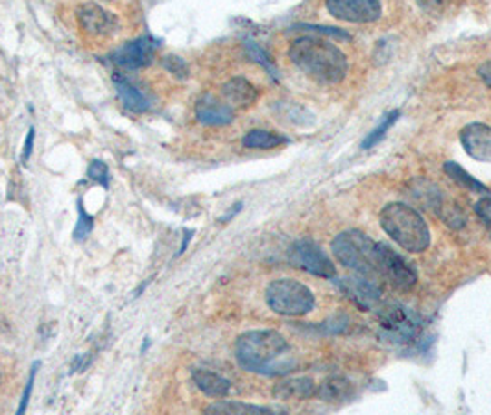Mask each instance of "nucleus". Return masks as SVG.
<instances>
[{
    "label": "nucleus",
    "instance_id": "1",
    "mask_svg": "<svg viewBox=\"0 0 491 415\" xmlns=\"http://www.w3.org/2000/svg\"><path fill=\"white\" fill-rule=\"evenodd\" d=\"M235 356L242 370L264 377H281L296 368L292 349L278 331H250L235 343Z\"/></svg>",
    "mask_w": 491,
    "mask_h": 415
},
{
    "label": "nucleus",
    "instance_id": "2",
    "mask_svg": "<svg viewBox=\"0 0 491 415\" xmlns=\"http://www.w3.org/2000/svg\"><path fill=\"white\" fill-rule=\"evenodd\" d=\"M289 56L292 63L309 78L335 85L348 74V58L333 43L318 37H300L290 44Z\"/></svg>",
    "mask_w": 491,
    "mask_h": 415
},
{
    "label": "nucleus",
    "instance_id": "3",
    "mask_svg": "<svg viewBox=\"0 0 491 415\" xmlns=\"http://www.w3.org/2000/svg\"><path fill=\"white\" fill-rule=\"evenodd\" d=\"M380 226L405 251L421 253L430 246V229L414 207L405 203H388L380 211Z\"/></svg>",
    "mask_w": 491,
    "mask_h": 415
},
{
    "label": "nucleus",
    "instance_id": "4",
    "mask_svg": "<svg viewBox=\"0 0 491 415\" xmlns=\"http://www.w3.org/2000/svg\"><path fill=\"white\" fill-rule=\"evenodd\" d=\"M331 249L339 263L346 268L360 274V275H378L377 268V256H375V242L364 235L362 231L351 229L340 233L333 244Z\"/></svg>",
    "mask_w": 491,
    "mask_h": 415
},
{
    "label": "nucleus",
    "instance_id": "5",
    "mask_svg": "<svg viewBox=\"0 0 491 415\" xmlns=\"http://www.w3.org/2000/svg\"><path fill=\"white\" fill-rule=\"evenodd\" d=\"M266 303L276 314L298 318L309 314L314 308V294L300 281L278 279L268 285Z\"/></svg>",
    "mask_w": 491,
    "mask_h": 415
},
{
    "label": "nucleus",
    "instance_id": "6",
    "mask_svg": "<svg viewBox=\"0 0 491 415\" xmlns=\"http://www.w3.org/2000/svg\"><path fill=\"white\" fill-rule=\"evenodd\" d=\"M380 336L396 345L414 343L421 336V322L401 304H387L378 313Z\"/></svg>",
    "mask_w": 491,
    "mask_h": 415
},
{
    "label": "nucleus",
    "instance_id": "7",
    "mask_svg": "<svg viewBox=\"0 0 491 415\" xmlns=\"http://www.w3.org/2000/svg\"><path fill=\"white\" fill-rule=\"evenodd\" d=\"M289 261L294 268L303 270L310 275L321 277V279H335L337 268L331 263V258L325 255V251L312 240L303 238L292 244L289 251Z\"/></svg>",
    "mask_w": 491,
    "mask_h": 415
},
{
    "label": "nucleus",
    "instance_id": "8",
    "mask_svg": "<svg viewBox=\"0 0 491 415\" xmlns=\"http://www.w3.org/2000/svg\"><path fill=\"white\" fill-rule=\"evenodd\" d=\"M378 275L385 277L398 290H410L417 283L416 270L388 244H375Z\"/></svg>",
    "mask_w": 491,
    "mask_h": 415
},
{
    "label": "nucleus",
    "instance_id": "9",
    "mask_svg": "<svg viewBox=\"0 0 491 415\" xmlns=\"http://www.w3.org/2000/svg\"><path fill=\"white\" fill-rule=\"evenodd\" d=\"M325 6L335 19L355 24L375 23L383 15L380 0H325Z\"/></svg>",
    "mask_w": 491,
    "mask_h": 415
},
{
    "label": "nucleus",
    "instance_id": "10",
    "mask_svg": "<svg viewBox=\"0 0 491 415\" xmlns=\"http://www.w3.org/2000/svg\"><path fill=\"white\" fill-rule=\"evenodd\" d=\"M76 17H78L82 30L87 32L89 35H96V37L113 35L121 28L117 15L107 12L105 8H102L96 3L82 5L76 12Z\"/></svg>",
    "mask_w": 491,
    "mask_h": 415
},
{
    "label": "nucleus",
    "instance_id": "11",
    "mask_svg": "<svg viewBox=\"0 0 491 415\" xmlns=\"http://www.w3.org/2000/svg\"><path fill=\"white\" fill-rule=\"evenodd\" d=\"M157 43L150 37H137L130 43H124L115 50L113 63L126 71H137L150 65L155 58Z\"/></svg>",
    "mask_w": 491,
    "mask_h": 415
},
{
    "label": "nucleus",
    "instance_id": "12",
    "mask_svg": "<svg viewBox=\"0 0 491 415\" xmlns=\"http://www.w3.org/2000/svg\"><path fill=\"white\" fill-rule=\"evenodd\" d=\"M339 286L346 294L348 299H351L358 308L371 310L375 308L380 299H383V288H380L375 281L368 279V275H349L339 281Z\"/></svg>",
    "mask_w": 491,
    "mask_h": 415
},
{
    "label": "nucleus",
    "instance_id": "13",
    "mask_svg": "<svg viewBox=\"0 0 491 415\" xmlns=\"http://www.w3.org/2000/svg\"><path fill=\"white\" fill-rule=\"evenodd\" d=\"M460 142L471 159L491 163V128L480 122L467 124L460 131Z\"/></svg>",
    "mask_w": 491,
    "mask_h": 415
},
{
    "label": "nucleus",
    "instance_id": "14",
    "mask_svg": "<svg viewBox=\"0 0 491 415\" xmlns=\"http://www.w3.org/2000/svg\"><path fill=\"white\" fill-rule=\"evenodd\" d=\"M196 119L203 126H228L235 119V111L230 103H224L212 94H205L196 101Z\"/></svg>",
    "mask_w": 491,
    "mask_h": 415
},
{
    "label": "nucleus",
    "instance_id": "15",
    "mask_svg": "<svg viewBox=\"0 0 491 415\" xmlns=\"http://www.w3.org/2000/svg\"><path fill=\"white\" fill-rule=\"evenodd\" d=\"M113 82H115L117 96H119V100L123 101V106L128 111H132V113H146L152 108L153 98L148 92H144L141 87L132 83L128 78H124L123 74H117L113 78Z\"/></svg>",
    "mask_w": 491,
    "mask_h": 415
},
{
    "label": "nucleus",
    "instance_id": "16",
    "mask_svg": "<svg viewBox=\"0 0 491 415\" xmlns=\"http://www.w3.org/2000/svg\"><path fill=\"white\" fill-rule=\"evenodd\" d=\"M222 94L231 108H250L257 101L259 92L253 83H250L246 78H231L224 87Z\"/></svg>",
    "mask_w": 491,
    "mask_h": 415
},
{
    "label": "nucleus",
    "instance_id": "17",
    "mask_svg": "<svg viewBox=\"0 0 491 415\" xmlns=\"http://www.w3.org/2000/svg\"><path fill=\"white\" fill-rule=\"evenodd\" d=\"M192 381L198 386V390L201 393H205L207 397L222 399V397L230 395V391H231V382L228 379H224L222 375H218L214 372H209V370H194Z\"/></svg>",
    "mask_w": 491,
    "mask_h": 415
},
{
    "label": "nucleus",
    "instance_id": "18",
    "mask_svg": "<svg viewBox=\"0 0 491 415\" xmlns=\"http://www.w3.org/2000/svg\"><path fill=\"white\" fill-rule=\"evenodd\" d=\"M316 384L309 377L300 379H287L274 388V397L283 401H305L316 393Z\"/></svg>",
    "mask_w": 491,
    "mask_h": 415
},
{
    "label": "nucleus",
    "instance_id": "19",
    "mask_svg": "<svg viewBox=\"0 0 491 415\" xmlns=\"http://www.w3.org/2000/svg\"><path fill=\"white\" fill-rule=\"evenodd\" d=\"M276 410L257 406V404H246L239 401H218L205 408V413L211 415H262V413H274Z\"/></svg>",
    "mask_w": 491,
    "mask_h": 415
},
{
    "label": "nucleus",
    "instance_id": "20",
    "mask_svg": "<svg viewBox=\"0 0 491 415\" xmlns=\"http://www.w3.org/2000/svg\"><path fill=\"white\" fill-rule=\"evenodd\" d=\"M316 393H318L319 399L325 401V402H337V404H340V402H344V401H348V399L353 397L355 388H353V384H351L348 379H344V377H331V379H327V381L319 386V390H318Z\"/></svg>",
    "mask_w": 491,
    "mask_h": 415
},
{
    "label": "nucleus",
    "instance_id": "21",
    "mask_svg": "<svg viewBox=\"0 0 491 415\" xmlns=\"http://www.w3.org/2000/svg\"><path fill=\"white\" fill-rule=\"evenodd\" d=\"M444 172L458 185L462 187L464 190H469V192H476V194H487V187L482 185L480 181H476V178H473L466 169H462L458 163L455 161H447L444 165Z\"/></svg>",
    "mask_w": 491,
    "mask_h": 415
},
{
    "label": "nucleus",
    "instance_id": "22",
    "mask_svg": "<svg viewBox=\"0 0 491 415\" xmlns=\"http://www.w3.org/2000/svg\"><path fill=\"white\" fill-rule=\"evenodd\" d=\"M285 142H287V137L274 131H266V130H251L242 139V144L251 150H271Z\"/></svg>",
    "mask_w": 491,
    "mask_h": 415
},
{
    "label": "nucleus",
    "instance_id": "23",
    "mask_svg": "<svg viewBox=\"0 0 491 415\" xmlns=\"http://www.w3.org/2000/svg\"><path fill=\"white\" fill-rule=\"evenodd\" d=\"M244 48H246V54H248V58H250L251 62H255V63H259L260 67H264V69L270 72L271 78H276V80H278V69H276L274 62H271V58L266 54V52H264L255 41L246 39V41H244Z\"/></svg>",
    "mask_w": 491,
    "mask_h": 415
},
{
    "label": "nucleus",
    "instance_id": "24",
    "mask_svg": "<svg viewBox=\"0 0 491 415\" xmlns=\"http://www.w3.org/2000/svg\"><path fill=\"white\" fill-rule=\"evenodd\" d=\"M401 117V113L396 110V111H392V113H388L387 117H385V121L383 122H380L368 137H366V140L362 142V148L364 150H369V148H373L375 144H378L380 140H383L385 139V135L388 133V130L398 122V119Z\"/></svg>",
    "mask_w": 491,
    "mask_h": 415
},
{
    "label": "nucleus",
    "instance_id": "25",
    "mask_svg": "<svg viewBox=\"0 0 491 415\" xmlns=\"http://www.w3.org/2000/svg\"><path fill=\"white\" fill-rule=\"evenodd\" d=\"M93 226H94V218L83 209V203H82V199H78V224H76V227H74V233H73V236L76 238V240H85L87 236H89V233L93 231Z\"/></svg>",
    "mask_w": 491,
    "mask_h": 415
},
{
    "label": "nucleus",
    "instance_id": "26",
    "mask_svg": "<svg viewBox=\"0 0 491 415\" xmlns=\"http://www.w3.org/2000/svg\"><path fill=\"white\" fill-rule=\"evenodd\" d=\"M87 176H89V179H93V181L103 185L105 188L109 187V179H112V174H109L107 165L102 163V161H93V163L89 165Z\"/></svg>",
    "mask_w": 491,
    "mask_h": 415
},
{
    "label": "nucleus",
    "instance_id": "27",
    "mask_svg": "<svg viewBox=\"0 0 491 415\" xmlns=\"http://www.w3.org/2000/svg\"><path fill=\"white\" fill-rule=\"evenodd\" d=\"M162 67H165L171 74H174L178 78H187L189 76V67L182 58H176V56L162 58Z\"/></svg>",
    "mask_w": 491,
    "mask_h": 415
},
{
    "label": "nucleus",
    "instance_id": "28",
    "mask_svg": "<svg viewBox=\"0 0 491 415\" xmlns=\"http://www.w3.org/2000/svg\"><path fill=\"white\" fill-rule=\"evenodd\" d=\"M475 213L484 222V226L487 227L489 238H491V198L489 196H484L482 199H478L475 203Z\"/></svg>",
    "mask_w": 491,
    "mask_h": 415
},
{
    "label": "nucleus",
    "instance_id": "29",
    "mask_svg": "<svg viewBox=\"0 0 491 415\" xmlns=\"http://www.w3.org/2000/svg\"><path fill=\"white\" fill-rule=\"evenodd\" d=\"M39 366H41L39 362H34V366H32V370H30L28 382H26V388H25L23 397H21V404H19V408H17V413H25V411H26V406H28V401H30V395H32V390H34V382H35Z\"/></svg>",
    "mask_w": 491,
    "mask_h": 415
},
{
    "label": "nucleus",
    "instance_id": "30",
    "mask_svg": "<svg viewBox=\"0 0 491 415\" xmlns=\"http://www.w3.org/2000/svg\"><path fill=\"white\" fill-rule=\"evenodd\" d=\"M294 30H310V32H314V34H321V35H333V37L346 39V41H349V39H351V35H348L344 30H339V28L312 26V24H298V26H294Z\"/></svg>",
    "mask_w": 491,
    "mask_h": 415
},
{
    "label": "nucleus",
    "instance_id": "31",
    "mask_svg": "<svg viewBox=\"0 0 491 415\" xmlns=\"http://www.w3.org/2000/svg\"><path fill=\"white\" fill-rule=\"evenodd\" d=\"M416 3L427 12H440L447 6L449 0H416Z\"/></svg>",
    "mask_w": 491,
    "mask_h": 415
},
{
    "label": "nucleus",
    "instance_id": "32",
    "mask_svg": "<svg viewBox=\"0 0 491 415\" xmlns=\"http://www.w3.org/2000/svg\"><path fill=\"white\" fill-rule=\"evenodd\" d=\"M34 140H35V130L30 128L28 130V135H26V140H25V148H23V163L26 165L30 155H32V150H34Z\"/></svg>",
    "mask_w": 491,
    "mask_h": 415
},
{
    "label": "nucleus",
    "instance_id": "33",
    "mask_svg": "<svg viewBox=\"0 0 491 415\" xmlns=\"http://www.w3.org/2000/svg\"><path fill=\"white\" fill-rule=\"evenodd\" d=\"M478 76L482 78V82H484L487 87H491V62H486V63L480 65Z\"/></svg>",
    "mask_w": 491,
    "mask_h": 415
},
{
    "label": "nucleus",
    "instance_id": "34",
    "mask_svg": "<svg viewBox=\"0 0 491 415\" xmlns=\"http://www.w3.org/2000/svg\"><path fill=\"white\" fill-rule=\"evenodd\" d=\"M233 207H235V209H231V211H230L226 217H222V218H221V222H224V224H226V222H230V220H231L235 215H237V213H241V209H242V203H237V205H233Z\"/></svg>",
    "mask_w": 491,
    "mask_h": 415
},
{
    "label": "nucleus",
    "instance_id": "35",
    "mask_svg": "<svg viewBox=\"0 0 491 415\" xmlns=\"http://www.w3.org/2000/svg\"><path fill=\"white\" fill-rule=\"evenodd\" d=\"M192 238V231H185V240H183V244H182V249H180V255L187 249V244H189V240Z\"/></svg>",
    "mask_w": 491,
    "mask_h": 415
}]
</instances>
